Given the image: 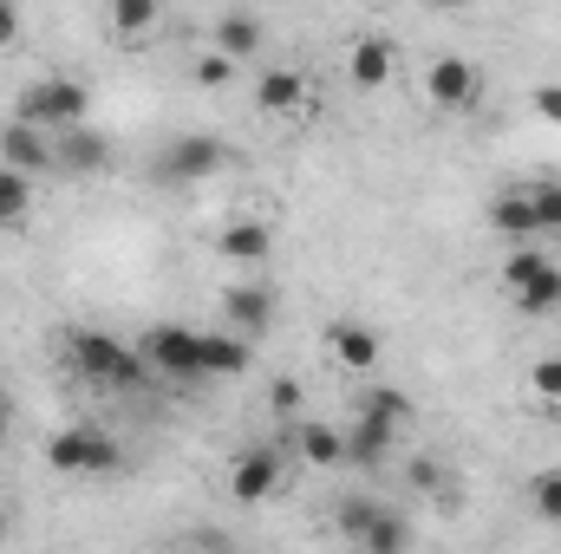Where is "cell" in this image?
I'll return each mask as SVG.
<instances>
[{"instance_id": "cell-1", "label": "cell", "mask_w": 561, "mask_h": 554, "mask_svg": "<svg viewBox=\"0 0 561 554\" xmlns=\"http://www.w3.org/2000/svg\"><path fill=\"white\" fill-rule=\"evenodd\" d=\"M66 359H72V372H79L85 385H99V392H138L144 379H150V366H144L138 346H125V339H112V333H99V326L66 333Z\"/></svg>"}, {"instance_id": "cell-2", "label": "cell", "mask_w": 561, "mask_h": 554, "mask_svg": "<svg viewBox=\"0 0 561 554\" xmlns=\"http://www.w3.org/2000/svg\"><path fill=\"white\" fill-rule=\"evenodd\" d=\"M13 118H20V125H33V131H46V138L79 131V125H92V85H85V79H72V72L33 79V85L13 99Z\"/></svg>"}, {"instance_id": "cell-3", "label": "cell", "mask_w": 561, "mask_h": 554, "mask_svg": "<svg viewBox=\"0 0 561 554\" xmlns=\"http://www.w3.org/2000/svg\"><path fill=\"white\" fill-rule=\"evenodd\" d=\"M503 293L516 300V313L523 320H542V313H556L561 307V262L556 255H542V249H510L503 255Z\"/></svg>"}, {"instance_id": "cell-4", "label": "cell", "mask_w": 561, "mask_h": 554, "mask_svg": "<svg viewBox=\"0 0 561 554\" xmlns=\"http://www.w3.org/2000/svg\"><path fill=\"white\" fill-rule=\"evenodd\" d=\"M46 470H59V476H118L125 450H118V437H105L92 424H72V430L46 437Z\"/></svg>"}, {"instance_id": "cell-5", "label": "cell", "mask_w": 561, "mask_h": 554, "mask_svg": "<svg viewBox=\"0 0 561 554\" xmlns=\"http://www.w3.org/2000/svg\"><path fill=\"white\" fill-rule=\"evenodd\" d=\"M229 143L209 138V131H183V138H170L157 150V163H150V176L157 183H209V176H222L229 170Z\"/></svg>"}, {"instance_id": "cell-6", "label": "cell", "mask_w": 561, "mask_h": 554, "mask_svg": "<svg viewBox=\"0 0 561 554\" xmlns=\"http://www.w3.org/2000/svg\"><path fill=\"white\" fill-rule=\"evenodd\" d=\"M144 366H150V379L163 372V379H183V385H196V379H209L203 372V333L196 326H176V320H163V326H150L138 339Z\"/></svg>"}, {"instance_id": "cell-7", "label": "cell", "mask_w": 561, "mask_h": 554, "mask_svg": "<svg viewBox=\"0 0 561 554\" xmlns=\"http://www.w3.org/2000/svg\"><path fill=\"white\" fill-rule=\"evenodd\" d=\"M280 476H287V457L275 443H249L242 457H229V503H242V509L268 503V496H280Z\"/></svg>"}, {"instance_id": "cell-8", "label": "cell", "mask_w": 561, "mask_h": 554, "mask_svg": "<svg viewBox=\"0 0 561 554\" xmlns=\"http://www.w3.org/2000/svg\"><path fill=\"white\" fill-rule=\"evenodd\" d=\"M477 92H483V72H477L463 53H437V59L424 66V99H431L437 112H470Z\"/></svg>"}, {"instance_id": "cell-9", "label": "cell", "mask_w": 561, "mask_h": 554, "mask_svg": "<svg viewBox=\"0 0 561 554\" xmlns=\"http://www.w3.org/2000/svg\"><path fill=\"white\" fill-rule=\"evenodd\" d=\"M275 287L268 280H229L222 287V320H229V333H242L249 346H255V333H268V320H275Z\"/></svg>"}, {"instance_id": "cell-10", "label": "cell", "mask_w": 561, "mask_h": 554, "mask_svg": "<svg viewBox=\"0 0 561 554\" xmlns=\"http://www.w3.org/2000/svg\"><path fill=\"white\" fill-rule=\"evenodd\" d=\"M327 353H333V366H346V372H373V366L386 359V339H379L366 320L340 313V320L327 326Z\"/></svg>"}, {"instance_id": "cell-11", "label": "cell", "mask_w": 561, "mask_h": 554, "mask_svg": "<svg viewBox=\"0 0 561 554\" xmlns=\"http://www.w3.org/2000/svg\"><path fill=\"white\" fill-rule=\"evenodd\" d=\"M392 72H399V39H392V33H366V39H353V53H346V79H353L359 92L392 85Z\"/></svg>"}, {"instance_id": "cell-12", "label": "cell", "mask_w": 561, "mask_h": 554, "mask_svg": "<svg viewBox=\"0 0 561 554\" xmlns=\"http://www.w3.org/2000/svg\"><path fill=\"white\" fill-rule=\"evenodd\" d=\"M0 170H20V176L53 170V138L33 131V125H20V118H7L0 125Z\"/></svg>"}, {"instance_id": "cell-13", "label": "cell", "mask_w": 561, "mask_h": 554, "mask_svg": "<svg viewBox=\"0 0 561 554\" xmlns=\"http://www.w3.org/2000/svg\"><path fill=\"white\" fill-rule=\"evenodd\" d=\"M105 163H112V138H105V131H92V125H79V131H59V138H53V170L92 176V170H105Z\"/></svg>"}, {"instance_id": "cell-14", "label": "cell", "mask_w": 561, "mask_h": 554, "mask_svg": "<svg viewBox=\"0 0 561 554\" xmlns=\"http://www.w3.org/2000/svg\"><path fill=\"white\" fill-rule=\"evenodd\" d=\"M216 255L236 262V268H262V262L275 255V229L255 222V216H242V222H229V229L216 235Z\"/></svg>"}, {"instance_id": "cell-15", "label": "cell", "mask_w": 561, "mask_h": 554, "mask_svg": "<svg viewBox=\"0 0 561 554\" xmlns=\"http://www.w3.org/2000/svg\"><path fill=\"white\" fill-rule=\"evenodd\" d=\"M294 450L307 470H340L346 463V430H333L327 417H294Z\"/></svg>"}, {"instance_id": "cell-16", "label": "cell", "mask_w": 561, "mask_h": 554, "mask_svg": "<svg viewBox=\"0 0 561 554\" xmlns=\"http://www.w3.org/2000/svg\"><path fill=\"white\" fill-rule=\"evenodd\" d=\"M255 112H268V118L307 112V79H300V72H280V66H268V72L255 79Z\"/></svg>"}, {"instance_id": "cell-17", "label": "cell", "mask_w": 561, "mask_h": 554, "mask_svg": "<svg viewBox=\"0 0 561 554\" xmlns=\"http://www.w3.org/2000/svg\"><path fill=\"white\" fill-rule=\"evenodd\" d=\"M209 33H216V53H229L236 66H242L249 53H262V39H268V26H262L255 13H242V7H236V13H216Z\"/></svg>"}, {"instance_id": "cell-18", "label": "cell", "mask_w": 561, "mask_h": 554, "mask_svg": "<svg viewBox=\"0 0 561 554\" xmlns=\"http://www.w3.org/2000/svg\"><path fill=\"white\" fill-rule=\"evenodd\" d=\"M490 229H496V235H510L516 249H523V242H536V235H542V222H536V203H529V189H510V196H496V203H490Z\"/></svg>"}, {"instance_id": "cell-19", "label": "cell", "mask_w": 561, "mask_h": 554, "mask_svg": "<svg viewBox=\"0 0 561 554\" xmlns=\"http://www.w3.org/2000/svg\"><path fill=\"white\" fill-rule=\"evenodd\" d=\"M353 549H359V554H412V522H405L399 509H386V503H379V516L366 522V535H359Z\"/></svg>"}, {"instance_id": "cell-20", "label": "cell", "mask_w": 561, "mask_h": 554, "mask_svg": "<svg viewBox=\"0 0 561 554\" xmlns=\"http://www.w3.org/2000/svg\"><path fill=\"white\" fill-rule=\"evenodd\" d=\"M249 339L242 333H203V372L209 379H236V372H249Z\"/></svg>"}, {"instance_id": "cell-21", "label": "cell", "mask_w": 561, "mask_h": 554, "mask_svg": "<svg viewBox=\"0 0 561 554\" xmlns=\"http://www.w3.org/2000/svg\"><path fill=\"white\" fill-rule=\"evenodd\" d=\"M392 443H399L392 424H379V417H353V430H346V463H386Z\"/></svg>"}, {"instance_id": "cell-22", "label": "cell", "mask_w": 561, "mask_h": 554, "mask_svg": "<svg viewBox=\"0 0 561 554\" xmlns=\"http://www.w3.org/2000/svg\"><path fill=\"white\" fill-rule=\"evenodd\" d=\"M157 20H163L157 0H112V7H105V26H112L118 39H144V33H157Z\"/></svg>"}, {"instance_id": "cell-23", "label": "cell", "mask_w": 561, "mask_h": 554, "mask_svg": "<svg viewBox=\"0 0 561 554\" xmlns=\"http://www.w3.org/2000/svg\"><path fill=\"white\" fill-rule=\"evenodd\" d=\"M26 222H33V176L0 170V235L7 229H26Z\"/></svg>"}, {"instance_id": "cell-24", "label": "cell", "mask_w": 561, "mask_h": 554, "mask_svg": "<svg viewBox=\"0 0 561 554\" xmlns=\"http://www.w3.org/2000/svg\"><path fill=\"white\" fill-rule=\"evenodd\" d=\"M412 412H419V405H412V392H399V385H373V392L359 399V417H379V424H392V430L412 424Z\"/></svg>"}, {"instance_id": "cell-25", "label": "cell", "mask_w": 561, "mask_h": 554, "mask_svg": "<svg viewBox=\"0 0 561 554\" xmlns=\"http://www.w3.org/2000/svg\"><path fill=\"white\" fill-rule=\"evenodd\" d=\"M529 399H536L549 417H561V353H549V359L529 366Z\"/></svg>"}, {"instance_id": "cell-26", "label": "cell", "mask_w": 561, "mask_h": 554, "mask_svg": "<svg viewBox=\"0 0 561 554\" xmlns=\"http://www.w3.org/2000/svg\"><path fill=\"white\" fill-rule=\"evenodd\" d=\"M529 509H536V522L561 529V470H536L529 476Z\"/></svg>"}, {"instance_id": "cell-27", "label": "cell", "mask_w": 561, "mask_h": 554, "mask_svg": "<svg viewBox=\"0 0 561 554\" xmlns=\"http://www.w3.org/2000/svg\"><path fill=\"white\" fill-rule=\"evenodd\" d=\"M373 516H379V496H340V509H333V529H340L346 542H359Z\"/></svg>"}, {"instance_id": "cell-28", "label": "cell", "mask_w": 561, "mask_h": 554, "mask_svg": "<svg viewBox=\"0 0 561 554\" xmlns=\"http://www.w3.org/2000/svg\"><path fill=\"white\" fill-rule=\"evenodd\" d=\"M529 203H536V222H542V235H556V229H561V183H556V176L529 183Z\"/></svg>"}, {"instance_id": "cell-29", "label": "cell", "mask_w": 561, "mask_h": 554, "mask_svg": "<svg viewBox=\"0 0 561 554\" xmlns=\"http://www.w3.org/2000/svg\"><path fill=\"white\" fill-rule=\"evenodd\" d=\"M229 79H236V59H229V53H216V46H209V53H196V85H209V92H216V85H229Z\"/></svg>"}, {"instance_id": "cell-30", "label": "cell", "mask_w": 561, "mask_h": 554, "mask_svg": "<svg viewBox=\"0 0 561 554\" xmlns=\"http://www.w3.org/2000/svg\"><path fill=\"white\" fill-rule=\"evenodd\" d=\"M529 105H536V118H542V125H561V85H556V79H549V85H536V92H529Z\"/></svg>"}, {"instance_id": "cell-31", "label": "cell", "mask_w": 561, "mask_h": 554, "mask_svg": "<svg viewBox=\"0 0 561 554\" xmlns=\"http://www.w3.org/2000/svg\"><path fill=\"white\" fill-rule=\"evenodd\" d=\"M412 489H424V496L444 489V463H437V457H419V463H412Z\"/></svg>"}, {"instance_id": "cell-32", "label": "cell", "mask_w": 561, "mask_h": 554, "mask_svg": "<svg viewBox=\"0 0 561 554\" xmlns=\"http://www.w3.org/2000/svg\"><path fill=\"white\" fill-rule=\"evenodd\" d=\"M268 405H275V412H300V385H294V379H275V385H268Z\"/></svg>"}, {"instance_id": "cell-33", "label": "cell", "mask_w": 561, "mask_h": 554, "mask_svg": "<svg viewBox=\"0 0 561 554\" xmlns=\"http://www.w3.org/2000/svg\"><path fill=\"white\" fill-rule=\"evenodd\" d=\"M20 33H26L20 7H7V0H0V53H7V46H20Z\"/></svg>"}, {"instance_id": "cell-34", "label": "cell", "mask_w": 561, "mask_h": 554, "mask_svg": "<svg viewBox=\"0 0 561 554\" xmlns=\"http://www.w3.org/2000/svg\"><path fill=\"white\" fill-rule=\"evenodd\" d=\"M0 437H7V405H0Z\"/></svg>"}, {"instance_id": "cell-35", "label": "cell", "mask_w": 561, "mask_h": 554, "mask_svg": "<svg viewBox=\"0 0 561 554\" xmlns=\"http://www.w3.org/2000/svg\"><path fill=\"white\" fill-rule=\"evenodd\" d=\"M0 542H7V516H0Z\"/></svg>"}]
</instances>
